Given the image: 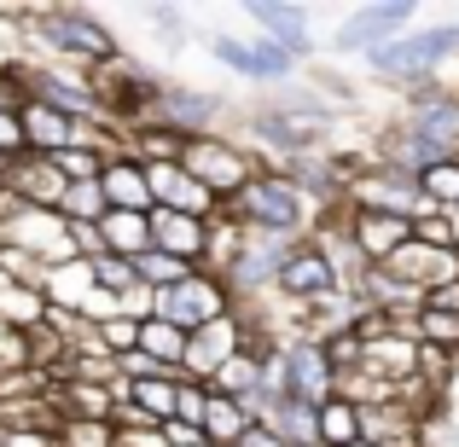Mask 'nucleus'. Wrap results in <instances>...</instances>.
<instances>
[{"instance_id":"nucleus-1","label":"nucleus","mask_w":459,"mask_h":447,"mask_svg":"<svg viewBox=\"0 0 459 447\" xmlns=\"http://www.w3.org/2000/svg\"><path fill=\"white\" fill-rule=\"evenodd\" d=\"M221 215L238 227V233H262V238H297L303 233L308 198L280 175V168H256L233 198L221 203Z\"/></svg>"},{"instance_id":"nucleus-2","label":"nucleus","mask_w":459,"mask_h":447,"mask_svg":"<svg viewBox=\"0 0 459 447\" xmlns=\"http://www.w3.org/2000/svg\"><path fill=\"white\" fill-rule=\"evenodd\" d=\"M454 53H459V23H437V30H413V35H395V41L372 47L367 70H378L390 82H430Z\"/></svg>"},{"instance_id":"nucleus-3","label":"nucleus","mask_w":459,"mask_h":447,"mask_svg":"<svg viewBox=\"0 0 459 447\" xmlns=\"http://www.w3.org/2000/svg\"><path fill=\"white\" fill-rule=\"evenodd\" d=\"M180 168H186L215 203H227L262 163L238 146V140H227V134H192V140H180Z\"/></svg>"},{"instance_id":"nucleus-4","label":"nucleus","mask_w":459,"mask_h":447,"mask_svg":"<svg viewBox=\"0 0 459 447\" xmlns=\"http://www.w3.org/2000/svg\"><path fill=\"white\" fill-rule=\"evenodd\" d=\"M23 18L35 23V35H41L53 53H65V58H76V64H88V70H105L117 58V41H111V30H105L93 12H76V6H47V12H23Z\"/></svg>"},{"instance_id":"nucleus-5","label":"nucleus","mask_w":459,"mask_h":447,"mask_svg":"<svg viewBox=\"0 0 459 447\" xmlns=\"http://www.w3.org/2000/svg\"><path fill=\"white\" fill-rule=\"evenodd\" d=\"M343 203L349 210H372V215H402V221H419V215H442L425 203V192H419L413 175H402V168H355V180L343 186Z\"/></svg>"},{"instance_id":"nucleus-6","label":"nucleus","mask_w":459,"mask_h":447,"mask_svg":"<svg viewBox=\"0 0 459 447\" xmlns=\"http://www.w3.org/2000/svg\"><path fill=\"white\" fill-rule=\"evenodd\" d=\"M0 238L23 256H35L41 268H58V262H76V245H70V221L58 210H30V203H12L0 215Z\"/></svg>"},{"instance_id":"nucleus-7","label":"nucleus","mask_w":459,"mask_h":447,"mask_svg":"<svg viewBox=\"0 0 459 447\" xmlns=\"http://www.w3.org/2000/svg\"><path fill=\"white\" fill-rule=\"evenodd\" d=\"M221 314H233V297H227L221 279H210V273H186L180 285H169V291H157V314L152 320L175 325V331H198V325L221 320Z\"/></svg>"},{"instance_id":"nucleus-8","label":"nucleus","mask_w":459,"mask_h":447,"mask_svg":"<svg viewBox=\"0 0 459 447\" xmlns=\"http://www.w3.org/2000/svg\"><path fill=\"white\" fill-rule=\"evenodd\" d=\"M12 76H23V99H41L53 111L76 116V123H100V93H93V76H65V70L47 64H18Z\"/></svg>"},{"instance_id":"nucleus-9","label":"nucleus","mask_w":459,"mask_h":447,"mask_svg":"<svg viewBox=\"0 0 459 447\" xmlns=\"http://www.w3.org/2000/svg\"><path fill=\"white\" fill-rule=\"evenodd\" d=\"M245 343H250V331H245V320H238V302H233V314H221V320L198 325V331L186 337V360H180V378L210 383V378H215V366H227V360H233Z\"/></svg>"},{"instance_id":"nucleus-10","label":"nucleus","mask_w":459,"mask_h":447,"mask_svg":"<svg viewBox=\"0 0 459 447\" xmlns=\"http://www.w3.org/2000/svg\"><path fill=\"white\" fill-rule=\"evenodd\" d=\"M273 291L291 297L297 308H308V302H320V297L337 291V273H332V262H325V250L314 245V238H297V245L285 250L280 273H273Z\"/></svg>"},{"instance_id":"nucleus-11","label":"nucleus","mask_w":459,"mask_h":447,"mask_svg":"<svg viewBox=\"0 0 459 447\" xmlns=\"http://www.w3.org/2000/svg\"><path fill=\"white\" fill-rule=\"evenodd\" d=\"M413 23V0H378V6H355L337 30V47L349 53H372V47L395 41V35Z\"/></svg>"},{"instance_id":"nucleus-12","label":"nucleus","mask_w":459,"mask_h":447,"mask_svg":"<svg viewBox=\"0 0 459 447\" xmlns=\"http://www.w3.org/2000/svg\"><path fill=\"white\" fill-rule=\"evenodd\" d=\"M407 128H419L437 146L459 151V93L442 88V82H419L413 99H407Z\"/></svg>"},{"instance_id":"nucleus-13","label":"nucleus","mask_w":459,"mask_h":447,"mask_svg":"<svg viewBox=\"0 0 459 447\" xmlns=\"http://www.w3.org/2000/svg\"><path fill=\"white\" fill-rule=\"evenodd\" d=\"M343 233H349V245L360 250L367 268H384V262L413 238V221H402V215H372V210H349Z\"/></svg>"},{"instance_id":"nucleus-14","label":"nucleus","mask_w":459,"mask_h":447,"mask_svg":"<svg viewBox=\"0 0 459 447\" xmlns=\"http://www.w3.org/2000/svg\"><path fill=\"white\" fill-rule=\"evenodd\" d=\"M384 273L430 297V291H437V285L459 279V250H425V245H413V238H407V245L395 250L390 262H384Z\"/></svg>"},{"instance_id":"nucleus-15","label":"nucleus","mask_w":459,"mask_h":447,"mask_svg":"<svg viewBox=\"0 0 459 447\" xmlns=\"http://www.w3.org/2000/svg\"><path fill=\"white\" fill-rule=\"evenodd\" d=\"M0 192H12L18 203H30V210H58V198H65V175L53 168V157H12L6 180H0Z\"/></svg>"},{"instance_id":"nucleus-16","label":"nucleus","mask_w":459,"mask_h":447,"mask_svg":"<svg viewBox=\"0 0 459 447\" xmlns=\"http://www.w3.org/2000/svg\"><path fill=\"white\" fill-rule=\"evenodd\" d=\"M245 12H250V23L262 30V41L285 47L297 64L314 53V41H308V12H303V6H285V0H250Z\"/></svg>"},{"instance_id":"nucleus-17","label":"nucleus","mask_w":459,"mask_h":447,"mask_svg":"<svg viewBox=\"0 0 459 447\" xmlns=\"http://www.w3.org/2000/svg\"><path fill=\"white\" fill-rule=\"evenodd\" d=\"M448 146H437L430 134H419V128H390V134H378V163L384 168H402V175H425V168H437V163H448Z\"/></svg>"},{"instance_id":"nucleus-18","label":"nucleus","mask_w":459,"mask_h":447,"mask_svg":"<svg viewBox=\"0 0 459 447\" xmlns=\"http://www.w3.org/2000/svg\"><path fill=\"white\" fill-rule=\"evenodd\" d=\"M146 227H152V250H163V256L186 262V268H198V262H204V221H198V215L152 210Z\"/></svg>"},{"instance_id":"nucleus-19","label":"nucleus","mask_w":459,"mask_h":447,"mask_svg":"<svg viewBox=\"0 0 459 447\" xmlns=\"http://www.w3.org/2000/svg\"><path fill=\"white\" fill-rule=\"evenodd\" d=\"M100 192H105V210H134L152 215V186H146V168L134 157H111L100 168Z\"/></svg>"},{"instance_id":"nucleus-20","label":"nucleus","mask_w":459,"mask_h":447,"mask_svg":"<svg viewBox=\"0 0 459 447\" xmlns=\"http://www.w3.org/2000/svg\"><path fill=\"white\" fill-rule=\"evenodd\" d=\"M93 227H100L105 256L134 262V256H146V250H152V227H146V215H134V210H105Z\"/></svg>"},{"instance_id":"nucleus-21","label":"nucleus","mask_w":459,"mask_h":447,"mask_svg":"<svg viewBox=\"0 0 459 447\" xmlns=\"http://www.w3.org/2000/svg\"><path fill=\"white\" fill-rule=\"evenodd\" d=\"M93 291H100V285H93V268H88L82 256H76V262H58V268H47V285H41L47 308H65V314H82Z\"/></svg>"},{"instance_id":"nucleus-22","label":"nucleus","mask_w":459,"mask_h":447,"mask_svg":"<svg viewBox=\"0 0 459 447\" xmlns=\"http://www.w3.org/2000/svg\"><path fill=\"white\" fill-rule=\"evenodd\" d=\"M250 425H256V418H250V407H245V401H227V395H215V390H210V401H204V418H198L204 442H210V447H233Z\"/></svg>"},{"instance_id":"nucleus-23","label":"nucleus","mask_w":459,"mask_h":447,"mask_svg":"<svg viewBox=\"0 0 459 447\" xmlns=\"http://www.w3.org/2000/svg\"><path fill=\"white\" fill-rule=\"evenodd\" d=\"M314 430H320V447H349V442H360V413L332 395V401L314 407Z\"/></svg>"},{"instance_id":"nucleus-24","label":"nucleus","mask_w":459,"mask_h":447,"mask_svg":"<svg viewBox=\"0 0 459 447\" xmlns=\"http://www.w3.org/2000/svg\"><path fill=\"white\" fill-rule=\"evenodd\" d=\"M140 355H152L157 366H169L180 378V360H186V331H175V325H163V320H146V325H140Z\"/></svg>"},{"instance_id":"nucleus-25","label":"nucleus","mask_w":459,"mask_h":447,"mask_svg":"<svg viewBox=\"0 0 459 447\" xmlns=\"http://www.w3.org/2000/svg\"><path fill=\"white\" fill-rule=\"evenodd\" d=\"M58 215H65L70 227H93V221L105 215V192H100V180H70L65 198H58Z\"/></svg>"},{"instance_id":"nucleus-26","label":"nucleus","mask_w":459,"mask_h":447,"mask_svg":"<svg viewBox=\"0 0 459 447\" xmlns=\"http://www.w3.org/2000/svg\"><path fill=\"white\" fill-rule=\"evenodd\" d=\"M419 192H425L430 210H459V151L448 157V163L425 168V175H419Z\"/></svg>"},{"instance_id":"nucleus-27","label":"nucleus","mask_w":459,"mask_h":447,"mask_svg":"<svg viewBox=\"0 0 459 447\" xmlns=\"http://www.w3.org/2000/svg\"><path fill=\"white\" fill-rule=\"evenodd\" d=\"M186 273H198V268H186V262L163 256V250H146V256H134V279L152 285V291H169V285H180Z\"/></svg>"},{"instance_id":"nucleus-28","label":"nucleus","mask_w":459,"mask_h":447,"mask_svg":"<svg viewBox=\"0 0 459 447\" xmlns=\"http://www.w3.org/2000/svg\"><path fill=\"white\" fill-rule=\"evenodd\" d=\"M419 343L442 348V355H459V314H442V308H419Z\"/></svg>"},{"instance_id":"nucleus-29","label":"nucleus","mask_w":459,"mask_h":447,"mask_svg":"<svg viewBox=\"0 0 459 447\" xmlns=\"http://www.w3.org/2000/svg\"><path fill=\"white\" fill-rule=\"evenodd\" d=\"M245 47H250V82H280V76L297 70V58L273 41H245Z\"/></svg>"},{"instance_id":"nucleus-30","label":"nucleus","mask_w":459,"mask_h":447,"mask_svg":"<svg viewBox=\"0 0 459 447\" xmlns=\"http://www.w3.org/2000/svg\"><path fill=\"white\" fill-rule=\"evenodd\" d=\"M105 163H111V157L93 151V146H70V151H58V157H53V168L65 175V186H70V180H100V168H105Z\"/></svg>"},{"instance_id":"nucleus-31","label":"nucleus","mask_w":459,"mask_h":447,"mask_svg":"<svg viewBox=\"0 0 459 447\" xmlns=\"http://www.w3.org/2000/svg\"><path fill=\"white\" fill-rule=\"evenodd\" d=\"M93 331H100V348H105L111 360H123V355H134V348H140V325H134V320H123V314L100 320Z\"/></svg>"},{"instance_id":"nucleus-32","label":"nucleus","mask_w":459,"mask_h":447,"mask_svg":"<svg viewBox=\"0 0 459 447\" xmlns=\"http://www.w3.org/2000/svg\"><path fill=\"white\" fill-rule=\"evenodd\" d=\"M88 268H93V285L111 291V297H123L128 285H134V262H123V256H93Z\"/></svg>"},{"instance_id":"nucleus-33","label":"nucleus","mask_w":459,"mask_h":447,"mask_svg":"<svg viewBox=\"0 0 459 447\" xmlns=\"http://www.w3.org/2000/svg\"><path fill=\"white\" fill-rule=\"evenodd\" d=\"M204 401H210V383L175 378V418H180V425H198V418H204Z\"/></svg>"},{"instance_id":"nucleus-34","label":"nucleus","mask_w":459,"mask_h":447,"mask_svg":"<svg viewBox=\"0 0 459 447\" xmlns=\"http://www.w3.org/2000/svg\"><path fill=\"white\" fill-rule=\"evenodd\" d=\"M413 245H425V250H454L448 215H419V221H413Z\"/></svg>"},{"instance_id":"nucleus-35","label":"nucleus","mask_w":459,"mask_h":447,"mask_svg":"<svg viewBox=\"0 0 459 447\" xmlns=\"http://www.w3.org/2000/svg\"><path fill=\"white\" fill-rule=\"evenodd\" d=\"M111 447H169L163 430H146V425H111Z\"/></svg>"},{"instance_id":"nucleus-36","label":"nucleus","mask_w":459,"mask_h":447,"mask_svg":"<svg viewBox=\"0 0 459 447\" xmlns=\"http://www.w3.org/2000/svg\"><path fill=\"white\" fill-rule=\"evenodd\" d=\"M0 157H23V128H18V105H0Z\"/></svg>"},{"instance_id":"nucleus-37","label":"nucleus","mask_w":459,"mask_h":447,"mask_svg":"<svg viewBox=\"0 0 459 447\" xmlns=\"http://www.w3.org/2000/svg\"><path fill=\"white\" fill-rule=\"evenodd\" d=\"M163 442H169V447H210L198 425H180V418H169V425H163Z\"/></svg>"},{"instance_id":"nucleus-38","label":"nucleus","mask_w":459,"mask_h":447,"mask_svg":"<svg viewBox=\"0 0 459 447\" xmlns=\"http://www.w3.org/2000/svg\"><path fill=\"white\" fill-rule=\"evenodd\" d=\"M425 308H442V314H459V279H448V285H437V291L425 297Z\"/></svg>"},{"instance_id":"nucleus-39","label":"nucleus","mask_w":459,"mask_h":447,"mask_svg":"<svg viewBox=\"0 0 459 447\" xmlns=\"http://www.w3.org/2000/svg\"><path fill=\"white\" fill-rule=\"evenodd\" d=\"M233 447H285V442H280V436H273V430H268V425H250V430H245V436H238Z\"/></svg>"},{"instance_id":"nucleus-40","label":"nucleus","mask_w":459,"mask_h":447,"mask_svg":"<svg viewBox=\"0 0 459 447\" xmlns=\"http://www.w3.org/2000/svg\"><path fill=\"white\" fill-rule=\"evenodd\" d=\"M152 23H157L163 35H180V30H186V18H180L175 6H152Z\"/></svg>"},{"instance_id":"nucleus-41","label":"nucleus","mask_w":459,"mask_h":447,"mask_svg":"<svg viewBox=\"0 0 459 447\" xmlns=\"http://www.w3.org/2000/svg\"><path fill=\"white\" fill-rule=\"evenodd\" d=\"M448 215V233H454V250H459V210H442Z\"/></svg>"},{"instance_id":"nucleus-42","label":"nucleus","mask_w":459,"mask_h":447,"mask_svg":"<svg viewBox=\"0 0 459 447\" xmlns=\"http://www.w3.org/2000/svg\"><path fill=\"white\" fill-rule=\"evenodd\" d=\"M6 168H12V157H0V180H6Z\"/></svg>"},{"instance_id":"nucleus-43","label":"nucleus","mask_w":459,"mask_h":447,"mask_svg":"<svg viewBox=\"0 0 459 447\" xmlns=\"http://www.w3.org/2000/svg\"><path fill=\"white\" fill-rule=\"evenodd\" d=\"M6 285H12V279H6V273H0V291H6Z\"/></svg>"}]
</instances>
